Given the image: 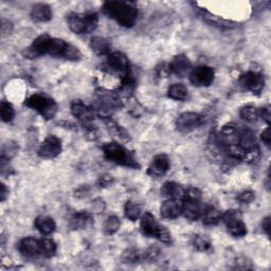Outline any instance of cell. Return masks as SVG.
Returning <instances> with one entry per match:
<instances>
[{
  "instance_id": "obj_20",
  "label": "cell",
  "mask_w": 271,
  "mask_h": 271,
  "mask_svg": "<svg viewBox=\"0 0 271 271\" xmlns=\"http://www.w3.org/2000/svg\"><path fill=\"white\" fill-rule=\"evenodd\" d=\"M204 212V208L200 202H194V200L184 199V209L183 215L189 220H197L202 217Z\"/></svg>"
},
{
  "instance_id": "obj_35",
  "label": "cell",
  "mask_w": 271,
  "mask_h": 271,
  "mask_svg": "<svg viewBox=\"0 0 271 271\" xmlns=\"http://www.w3.org/2000/svg\"><path fill=\"white\" fill-rule=\"evenodd\" d=\"M42 256L44 257H52L56 253V244L50 238H42Z\"/></svg>"
},
{
  "instance_id": "obj_2",
  "label": "cell",
  "mask_w": 271,
  "mask_h": 271,
  "mask_svg": "<svg viewBox=\"0 0 271 271\" xmlns=\"http://www.w3.org/2000/svg\"><path fill=\"white\" fill-rule=\"evenodd\" d=\"M102 150L105 158L109 161L130 168H140V164L138 163L134 154L121 144L116 142L104 143Z\"/></svg>"
},
{
  "instance_id": "obj_22",
  "label": "cell",
  "mask_w": 271,
  "mask_h": 271,
  "mask_svg": "<svg viewBox=\"0 0 271 271\" xmlns=\"http://www.w3.org/2000/svg\"><path fill=\"white\" fill-rule=\"evenodd\" d=\"M30 15H31V18L36 23H47L51 21L53 13L50 6L46 4H37L33 6Z\"/></svg>"
},
{
  "instance_id": "obj_40",
  "label": "cell",
  "mask_w": 271,
  "mask_h": 271,
  "mask_svg": "<svg viewBox=\"0 0 271 271\" xmlns=\"http://www.w3.org/2000/svg\"><path fill=\"white\" fill-rule=\"evenodd\" d=\"M237 199L244 204H249L254 199V193L251 192V191H245V192L240 193L237 196Z\"/></svg>"
},
{
  "instance_id": "obj_24",
  "label": "cell",
  "mask_w": 271,
  "mask_h": 271,
  "mask_svg": "<svg viewBox=\"0 0 271 271\" xmlns=\"http://www.w3.org/2000/svg\"><path fill=\"white\" fill-rule=\"evenodd\" d=\"M36 229L44 235H49L54 232V230L56 228L55 222L49 216H38L35 219L34 223Z\"/></svg>"
},
{
  "instance_id": "obj_21",
  "label": "cell",
  "mask_w": 271,
  "mask_h": 271,
  "mask_svg": "<svg viewBox=\"0 0 271 271\" xmlns=\"http://www.w3.org/2000/svg\"><path fill=\"white\" fill-rule=\"evenodd\" d=\"M69 46H70V44L65 42L64 39L51 37V39H50V42L48 44L47 54L54 56V57L65 58V55L68 51Z\"/></svg>"
},
{
  "instance_id": "obj_13",
  "label": "cell",
  "mask_w": 271,
  "mask_h": 271,
  "mask_svg": "<svg viewBox=\"0 0 271 271\" xmlns=\"http://www.w3.org/2000/svg\"><path fill=\"white\" fill-rule=\"evenodd\" d=\"M50 39H51V36L48 34L39 35L38 37H36L32 45L25 50L24 55L30 59H32L47 54V48Z\"/></svg>"
},
{
  "instance_id": "obj_47",
  "label": "cell",
  "mask_w": 271,
  "mask_h": 271,
  "mask_svg": "<svg viewBox=\"0 0 271 271\" xmlns=\"http://www.w3.org/2000/svg\"><path fill=\"white\" fill-rule=\"evenodd\" d=\"M262 228L264 232L269 236L270 235V217H266L263 219Z\"/></svg>"
},
{
  "instance_id": "obj_26",
  "label": "cell",
  "mask_w": 271,
  "mask_h": 271,
  "mask_svg": "<svg viewBox=\"0 0 271 271\" xmlns=\"http://www.w3.org/2000/svg\"><path fill=\"white\" fill-rule=\"evenodd\" d=\"M222 211L214 208V207H208L204 209V212L202 215L203 223L208 226H213L218 224L220 220H222Z\"/></svg>"
},
{
  "instance_id": "obj_1",
  "label": "cell",
  "mask_w": 271,
  "mask_h": 271,
  "mask_svg": "<svg viewBox=\"0 0 271 271\" xmlns=\"http://www.w3.org/2000/svg\"><path fill=\"white\" fill-rule=\"evenodd\" d=\"M102 9L105 15L124 28H132L137 22L138 9L134 3L121 0L106 2Z\"/></svg>"
},
{
  "instance_id": "obj_11",
  "label": "cell",
  "mask_w": 271,
  "mask_h": 271,
  "mask_svg": "<svg viewBox=\"0 0 271 271\" xmlns=\"http://www.w3.org/2000/svg\"><path fill=\"white\" fill-rule=\"evenodd\" d=\"M62 141L54 135H49L38 148V156L44 159H53L62 153Z\"/></svg>"
},
{
  "instance_id": "obj_36",
  "label": "cell",
  "mask_w": 271,
  "mask_h": 271,
  "mask_svg": "<svg viewBox=\"0 0 271 271\" xmlns=\"http://www.w3.org/2000/svg\"><path fill=\"white\" fill-rule=\"evenodd\" d=\"M18 150V146L15 142H7L3 145V149H2V158L3 160H7V161H10V159L13 158Z\"/></svg>"
},
{
  "instance_id": "obj_10",
  "label": "cell",
  "mask_w": 271,
  "mask_h": 271,
  "mask_svg": "<svg viewBox=\"0 0 271 271\" xmlns=\"http://www.w3.org/2000/svg\"><path fill=\"white\" fill-rule=\"evenodd\" d=\"M205 122V117L200 114L187 112L180 115L176 120V127L180 133H190L202 126Z\"/></svg>"
},
{
  "instance_id": "obj_19",
  "label": "cell",
  "mask_w": 271,
  "mask_h": 271,
  "mask_svg": "<svg viewBox=\"0 0 271 271\" xmlns=\"http://www.w3.org/2000/svg\"><path fill=\"white\" fill-rule=\"evenodd\" d=\"M199 15L202 16V18L206 23H208L211 26L222 28V29H233L236 27L235 23L231 22V21H227V19L222 18L219 16H216V15L208 12L207 10L202 9V8H199Z\"/></svg>"
},
{
  "instance_id": "obj_37",
  "label": "cell",
  "mask_w": 271,
  "mask_h": 271,
  "mask_svg": "<svg viewBox=\"0 0 271 271\" xmlns=\"http://www.w3.org/2000/svg\"><path fill=\"white\" fill-rule=\"evenodd\" d=\"M160 254H161V250L156 246H150L143 252V260L147 263H154L159 258Z\"/></svg>"
},
{
  "instance_id": "obj_42",
  "label": "cell",
  "mask_w": 271,
  "mask_h": 271,
  "mask_svg": "<svg viewBox=\"0 0 271 271\" xmlns=\"http://www.w3.org/2000/svg\"><path fill=\"white\" fill-rule=\"evenodd\" d=\"M248 259L245 257H238L235 260V268L236 269H252V266L250 264L251 263H247Z\"/></svg>"
},
{
  "instance_id": "obj_43",
  "label": "cell",
  "mask_w": 271,
  "mask_h": 271,
  "mask_svg": "<svg viewBox=\"0 0 271 271\" xmlns=\"http://www.w3.org/2000/svg\"><path fill=\"white\" fill-rule=\"evenodd\" d=\"M259 118H262L267 124H270L271 114H270V107L269 106L259 108Z\"/></svg>"
},
{
  "instance_id": "obj_18",
  "label": "cell",
  "mask_w": 271,
  "mask_h": 271,
  "mask_svg": "<svg viewBox=\"0 0 271 271\" xmlns=\"http://www.w3.org/2000/svg\"><path fill=\"white\" fill-rule=\"evenodd\" d=\"M94 224V217L92 213L81 211L74 213L69 220V226L72 230H84L92 227Z\"/></svg>"
},
{
  "instance_id": "obj_5",
  "label": "cell",
  "mask_w": 271,
  "mask_h": 271,
  "mask_svg": "<svg viewBox=\"0 0 271 271\" xmlns=\"http://www.w3.org/2000/svg\"><path fill=\"white\" fill-rule=\"evenodd\" d=\"M26 105L34 109L46 120H51L57 113V104L54 100L46 94H34L26 101Z\"/></svg>"
},
{
  "instance_id": "obj_45",
  "label": "cell",
  "mask_w": 271,
  "mask_h": 271,
  "mask_svg": "<svg viewBox=\"0 0 271 271\" xmlns=\"http://www.w3.org/2000/svg\"><path fill=\"white\" fill-rule=\"evenodd\" d=\"M12 24L10 23L9 21H6V19H2V33L3 36H7L10 33L12 32Z\"/></svg>"
},
{
  "instance_id": "obj_39",
  "label": "cell",
  "mask_w": 271,
  "mask_h": 271,
  "mask_svg": "<svg viewBox=\"0 0 271 271\" xmlns=\"http://www.w3.org/2000/svg\"><path fill=\"white\" fill-rule=\"evenodd\" d=\"M156 73L159 77H162V78L168 77L170 74H172V71H170V68H169V64L164 63V62L158 64L156 67Z\"/></svg>"
},
{
  "instance_id": "obj_17",
  "label": "cell",
  "mask_w": 271,
  "mask_h": 271,
  "mask_svg": "<svg viewBox=\"0 0 271 271\" xmlns=\"http://www.w3.org/2000/svg\"><path fill=\"white\" fill-rule=\"evenodd\" d=\"M18 250L26 256H37L42 255V242L41 239L34 237H25L18 244Z\"/></svg>"
},
{
  "instance_id": "obj_3",
  "label": "cell",
  "mask_w": 271,
  "mask_h": 271,
  "mask_svg": "<svg viewBox=\"0 0 271 271\" xmlns=\"http://www.w3.org/2000/svg\"><path fill=\"white\" fill-rule=\"evenodd\" d=\"M66 21L68 27L76 34L93 33L99 25V15L95 12L67 14Z\"/></svg>"
},
{
  "instance_id": "obj_44",
  "label": "cell",
  "mask_w": 271,
  "mask_h": 271,
  "mask_svg": "<svg viewBox=\"0 0 271 271\" xmlns=\"http://www.w3.org/2000/svg\"><path fill=\"white\" fill-rule=\"evenodd\" d=\"M114 182V178L110 175H104L102 177H100L99 182H98V186L99 188H106L109 185H112Z\"/></svg>"
},
{
  "instance_id": "obj_6",
  "label": "cell",
  "mask_w": 271,
  "mask_h": 271,
  "mask_svg": "<svg viewBox=\"0 0 271 271\" xmlns=\"http://www.w3.org/2000/svg\"><path fill=\"white\" fill-rule=\"evenodd\" d=\"M222 220L225 223L228 233L235 238L244 237L247 234V227L243 222L242 214L236 210H230L223 213Z\"/></svg>"
},
{
  "instance_id": "obj_32",
  "label": "cell",
  "mask_w": 271,
  "mask_h": 271,
  "mask_svg": "<svg viewBox=\"0 0 271 271\" xmlns=\"http://www.w3.org/2000/svg\"><path fill=\"white\" fill-rule=\"evenodd\" d=\"M124 214L125 217L128 218L132 222H136V220L141 216V208L140 206L132 200H128L124 206Z\"/></svg>"
},
{
  "instance_id": "obj_7",
  "label": "cell",
  "mask_w": 271,
  "mask_h": 271,
  "mask_svg": "<svg viewBox=\"0 0 271 271\" xmlns=\"http://www.w3.org/2000/svg\"><path fill=\"white\" fill-rule=\"evenodd\" d=\"M107 68L112 72L120 74V76H121V81L133 71L127 56L120 51L113 52L108 55Z\"/></svg>"
},
{
  "instance_id": "obj_25",
  "label": "cell",
  "mask_w": 271,
  "mask_h": 271,
  "mask_svg": "<svg viewBox=\"0 0 271 271\" xmlns=\"http://www.w3.org/2000/svg\"><path fill=\"white\" fill-rule=\"evenodd\" d=\"M90 48L98 55L110 54V43L104 37L95 36L90 39Z\"/></svg>"
},
{
  "instance_id": "obj_16",
  "label": "cell",
  "mask_w": 271,
  "mask_h": 271,
  "mask_svg": "<svg viewBox=\"0 0 271 271\" xmlns=\"http://www.w3.org/2000/svg\"><path fill=\"white\" fill-rule=\"evenodd\" d=\"M183 199H167L160 208V214L166 219H175L183 214Z\"/></svg>"
},
{
  "instance_id": "obj_15",
  "label": "cell",
  "mask_w": 271,
  "mask_h": 271,
  "mask_svg": "<svg viewBox=\"0 0 271 271\" xmlns=\"http://www.w3.org/2000/svg\"><path fill=\"white\" fill-rule=\"evenodd\" d=\"M169 68L173 74L177 75L178 77H185L192 71V63H191L187 55L178 54L169 63Z\"/></svg>"
},
{
  "instance_id": "obj_41",
  "label": "cell",
  "mask_w": 271,
  "mask_h": 271,
  "mask_svg": "<svg viewBox=\"0 0 271 271\" xmlns=\"http://www.w3.org/2000/svg\"><path fill=\"white\" fill-rule=\"evenodd\" d=\"M105 203H104V200H102L101 198H97L94 200V203H93V210L95 211V212L97 213H101L103 212V211L105 210Z\"/></svg>"
},
{
  "instance_id": "obj_12",
  "label": "cell",
  "mask_w": 271,
  "mask_h": 271,
  "mask_svg": "<svg viewBox=\"0 0 271 271\" xmlns=\"http://www.w3.org/2000/svg\"><path fill=\"white\" fill-rule=\"evenodd\" d=\"M71 113L74 118H76L85 127L92 126V123L96 117V110L84 102L76 100L71 103Z\"/></svg>"
},
{
  "instance_id": "obj_14",
  "label": "cell",
  "mask_w": 271,
  "mask_h": 271,
  "mask_svg": "<svg viewBox=\"0 0 271 271\" xmlns=\"http://www.w3.org/2000/svg\"><path fill=\"white\" fill-rule=\"evenodd\" d=\"M170 167V161L169 158L164 155V154H160L154 157V159L150 162L147 173L152 177H160L163 176L168 172V169Z\"/></svg>"
},
{
  "instance_id": "obj_9",
  "label": "cell",
  "mask_w": 271,
  "mask_h": 271,
  "mask_svg": "<svg viewBox=\"0 0 271 271\" xmlns=\"http://www.w3.org/2000/svg\"><path fill=\"white\" fill-rule=\"evenodd\" d=\"M238 83L239 86L246 90V92L258 95L262 93V90L264 89L265 78L262 73L255 71H248L239 76Z\"/></svg>"
},
{
  "instance_id": "obj_27",
  "label": "cell",
  "mask_w": 271,
  "mask_h": 271,
  "mask_svg": "<svg viewBox=\"0 0 271 271\" xmlns=\"http://www.w3.org/2000/svg\"><path fill=\"white\" fill-rule=\"evenodd\" d=\"M167 97L175 101H186L189 98L188 88L184 84H173L167 89Z\"/></svg>"
},
{
  "instance_id": "obj_46",
  "label": "cell",
  "mask_w": 271,
  "mask_h": 271,
  "mask_svg": "<svg viewBox=\"0 0 271 271\" xmlns=\"http://www.w3.org/2000/svg\"><path fill=\"white\" fill-rule=\"evenodd\" d=\"M260 139H262V141L265 143V145L267 147H270V143H271V135H270V127H267L264 132L260 135Z\"/></svg>"
},
{
  "instance_id": "obj_8",
  "label": "cell",
  "mask_w": 271,
  "mask_h": 271,
  "mask_svg": "<svg viewBox=\"0 0 271 271\" xmlns=\"http://www.w3.org/2000/svg\"><path fill=\"white\" fill-rule=\"evenodd\" d=\"M190 82L196 87H208L212 85L215 78V71L212 67L200 65L190 72Z\"/></svg>"
},
{
  "instance_id": "obj_48",
  "label": "cell",
  "mask_w": 271,
  "mask_h": 271,
  "mask_svg": "<svg viewBox=\"0 0 271 271\" xmlns=\"http://www.w3.org/2000/svg\"><path fill=\"white\" fill-rule=\"evenodd\" d=\"M8 196H9V190L7 189V186L5 184H2V193H0V200H2V203L6 202Z\"/></svg>"
},
{
  "instance_id": "obj_34",
  "label": "cell",
  "mask_w": 271,
  "mask_h": 271,
  "mask_svg": "<svg viewBox=\"0 0 271 271\" xmlns=\"http://www.w3.org/2000/svg\"><path fill=\"white\" fill-rule=\"evenodd\" d=\"M120 226H121V222H120L119 217L109 216L104 223V232L107 235H113L118 232Z\"/></svg>"
},
{
  "instance_id": "obj_38",
  "label": "cell",
  "mask_w": 271,
  "mask_h": 271,
  "mask_svg": "<svg viewBox=\"0 0 271 271\" xmlns=\"http://www.w3.org/2000/svg\"><path fill=\"white\" fill-rule=\"evenodd\" d=\"M187 200H194V202H200L202 200V192L196 188H189L186 190L185 198Z\"/></svg>"
},
{
  "instance_id": "obj_30",
  "label": "cell",
  "mask_w": 271,
  "mask_h": 271,
  "mask_svg": "<svg viewBox=\"0 0 271 271\" xmlns=\"http://www.w3.org/2000/svg\"><path fill=\"white\" fill-rule=\"evenodd\" d=\"M240 118L248 123H255L259 119V108L254 106H246L240 109Z\"/></svg>"
},
{
  "instance_id": "obj_33",
  "label": "cell",
  "mask_w": 271,
  "mask_h": 271,
  "mask_svg": "<svg viewBox=\"0 0 271 271\" xmlns=\"http://www.w3.org/2000/svg\"><path fill=\"white\" fill-rule=\"evenodd\" d=\"M0 116H2V120L6 123H9L13 121L15 118V110L13 106L9 102L3 101L0 104Z\"/></svg>"
},
{
  "instance_id": "obj_23",
  "label": "cell",
  "mask_w": 271,
  "mask_h": 271,
  "mask_svg": "<svg viewBox=\"0 0 271 271\" xmlns=\"http://www.w3.org/2000/svg\"><path fill=\"white\" fill-rule=\"evenodd\" d=\"M161 195L167 199H183L185 198L186 190L174 182H167L160 191Z\"/></svg>"
},
{
  "instance_id": "obj_31",
  "label": "cell",
  "mask_w": 271,
  "mask_h": 271,
  "mask_svg": "<svg viewBox=\"0 0 271 271\" xmlns=\"http://www.w3.org/2000/svg\"><path fill=\"white\" fill-rule=\"evenodd\" d=\"M192 245L200 252H210L212 250V243L208 236L205 235H195L192 238Z\"/></svg>"
},
{
  "instance_id": "obj_4",
  "label": "cell",
  "mask_w": 271,
  "mask_h": 271,
  "mask_svg": "<svg viewBox=\"0 0 271 271\" xmlns=\"http://www.w3.org/2000/svg\"><path fill=\"white\" fill-rule=\"evenodd\" d=\"M140 229L145 236L155 237L164 244L172 243V235L168 232V230L162 225H160L152 213L145 212L141 216Z\"/></svg>"
},
{
  "instance_id": "obj_28",
  "label": "cell",
  "mask_w": 271,
  "mask_h": 271,
  "mask_svg": "<svg viewBox=\"0 0 271 271\" xmlns=\"http://www.w3.org/2000/svg\"><path fill=\"white\" fill-rule=\"evenodd\" d=\"M103 120L105 121V123H106V125H107V127L109 129V132L112 133L113 135L119 137L120 139L124 140V141H128V140L130 139L129 138V135L126 132V130L122 126H120L116 121H114L112 117L105 118Z\"/></svg>"
},
{
  "instance_id": "obj_29",
  "label": "cell",
  "mask_w": 271,
  "mask_h": 271,
  "mask_svg": "<svg viewBox=\"0 0 271 271\" xmlns=\"http://www.w3.org/2000/svg\"><path fill=\"white\" fill-rule=\"evenodd\" d=\"M121 260L124 264H136L140 263L143 260V253L140 252L139 250L134 249V248H129L125 250L122 253Z\"/></svg>"
}]
</instances>
